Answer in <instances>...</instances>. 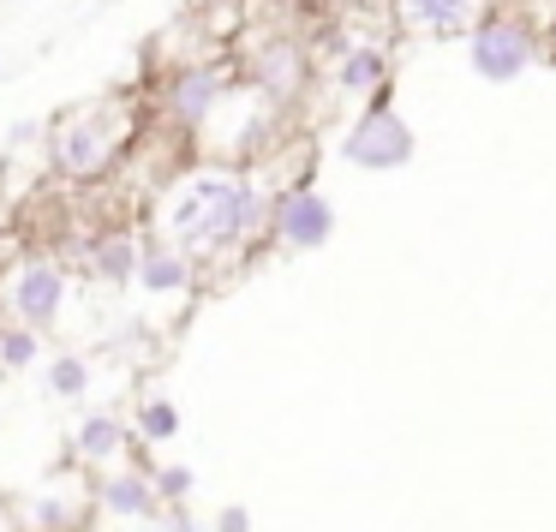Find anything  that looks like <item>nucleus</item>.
Listing matches in <instances>:
<instances>
[{
  "label": "nucleus",
  "mask_w": 556,
  "mask_h": 532,
  "mask_svg": "<svg viewBox=\"0 0 556 532\" xmlns=\"http://www.w3.org/2000/svg\"><path fill=\"white\" fill-rule=\"evenodd\" d=\"M138 431H144L150 443H168V436L180 431V413H174L168 401H144V413H138Z\"/></svg>",
  "instance_id": "obj_14"
},
{
  "label": "nucleus",
  "mask_w": 556,
  "mask_h": 532,
  "mask_svg": "<svg viewBox=\"0 0 556 532\" xmlns=\"http://www.w3.org/2000/svg\"><path fill=\"white\" fill-rule=\"evenodd\" d=\"M0 532H13V520H7V508H0Z\"/></svg>",
  "instance_id": "obj_19"
},
{
  "label": "nucleus",
  "mask_w": 556,
  "mask_h": 532,
  "mask_svg": "<svg viewBox=\"0 0 556 532\" xmlns=\"http://www.w3.org/2000/svg\"><path fill=\"white\" fill-rule=\"evenodd\" d=\"M210 102H216V73L192 66V73H180V78H174L168 109L180 114V121H204V114H210Z\"/></svg>",
  "instance_id": "obj_10"
},
{
  "label": "nucleus",
  "mask_w": 556,
  "mask_h": 532,
  "mask_svg": "<svg viewBox=\"0 0 556 532\" xmlns=\"http://www.w3.org/2000/svg\"><path fill=\"white\" fill-rule=\"evenodd\" d=\"M222 532H245V515H240V508H228V515H222Z\"/></svg>",
  "instance_id": "obj_18"
},
{
  "label": "nucleus",
  "mask_w": 556,
  "mask_h": 532,
  "mask_svg": "<svg viewBox=\"0 0 556 532\" xmlns=\"http://www.w3.org/2000/svg\"><path fill=\"white\" fill-rule=\"evenodd\" d=\"M61 305H66V276H61V264H49V257H30V264L13 276V288H7V312H13V324L37 329V335L54 329Z\"/></svg>",
  "instance_id": "obj_2"
},
{
  "label": "nucleus",
  "mask_w": 556,
  "mask_h": 532,
  "mask_svg": "<svg viewBox=\"0 0 556 532\" xmlns=\"http://www.w3.org/2000/svg\"><path fill=\"white\" fill-rule=\"evenodd\" d=\"M186 491H192V472L186 467H162L156 472V496H186Z\"/></svg>",
  "instance_id": "obj_17"
},
{
  "label": "nucleus",
  "mask_w": 556,
  "mask_h": 532,
  "mask_svg": "<svg viewBox=\"0 0 556 532\" xmlns=\"http://www.w3.org/2000/svg\"><path fill=\"white\" fill-rule=\"evenodd\" d=\"M42 383H49L54 401H85V389H90V359H85V353H54L49 371H42Z\"/></svg>",
  "instance_id": "obj_11"
},
{
  "label": "nucleus",
  "mask_w": 556,
  "mask_h": 532,
  "mask_svg": "<svg viewBox=\"0 0 556 532\" xmlns=\"http://www.w3.org/2000/svg\"><path fill=\"white\" fill-rule=\"evenodd\" d=\"M532 61V42L520 25H503V18H491V25H479V37H472V66H479V78H515L520 66Z\"/></svg>",
  "instance_id": "obj_5"
},
{
  "label": "nucleus",
  "mask_w": 556,
  "mask_h": 532,
  "mask_svg": "<svg viewBox=\"0 0 556 532\" xmlns=\"http://www.w3.org/2000/svg\"><path fill=\"white\" fill-rule=\"evenodd\" d=\"M341 150H348V162H359V168H401V162L413 156V132L389 109H371V114H359V126L348 132Z\"/></svg>",
  "instance_id": "obj_3"
},
{
  "label": "nucleus",
  "mask_w": 556,
  "mask_h": 532,
  "mask_svg": "<svg viewBox=\"0 0 556 532\" xmlns=\"http://www.w3.org/2000/svg\"><path fill=\"white\" fill-rule=\"evenodd\" d=\"M467 7H472V0H413V13H419L425 18V25H460V18H467Z\"/></svg>",
  "instance_id": "obj_16"
},
{
  "label": "nucleus",
  "mask_w": 556,
  "mask_h": 532,
  "mask_svg": "<svg viewBox=\"0 0 556 532\" xmlns=\"http://www.w3.org/2000/svg\"><path fill=\"white\" fill-rule=\"evenodd\" d=\"M30 359H37V329L0 324V365H7V371H25Z\"/></svg>",
  "instance_id": "obj_13"
},
{
  "label": "nucleus",
  "mask_w": 556,
  "mask_h": 532,
  "mask_svg": "<svg viewBox=\"0 0 556 532\" xmlns=\"http://www.w3.org/2000/svg\"><path fill=\"white\" fill-rule=\"evenodd\" d=\"M102 508H109V515H126V520H144V515H156V484H150L144 472H114V479L102 484Z\"/></svg>",
  "instance_id": "obj_7"
},
{
  "label": "nucleus",
  "mask_w": 556,
  "mask_h": 532,
  "mask_svg": "<svg viewBox=\"0 0 556 532\" xmlns=\"http://www.w3.org/2000/svg\"><path fill=\"white\" fill-rule=\"evenodd\" d=\"M54 162H61V174H73V180H97V174L114 162V132L102 126V114L66 121L61 138H54Z\"/></svg>",
  "instance_id": "obj_4"
},
{
  "label": "nucleus",
  "mask_w": 556,
  "mask_h": 532,
  "mask_svg": "<svg viewBox=\"0 0 556 532\" xmlns=\"http://www.w3.org/2000/svg\"><path fill=\"white\" fill-rule=\"evenodd\" d=\"M126 443V425L114 419V413H90V419H78L73 431V455L78 460H114Z\"/></svg>",
  "instance_id": "obj_8"
},
{
  "label": "nucleus",
  "mask_w": 556,
  "mask_h": 532,
  "mask_svg": "<svg viewBox=\"0 0 556 532\" xmlns=\"http://www.w3.org/2000/svg\"><path fill=\"white\" fill-rule=\"evenodd\" d=\"M97 276H109V281H132L138 276V264H144V252H138V240L132 233H114V240H102L97 245Z\"/></svg>",
  "instance_id": "obj_12"
},
{
  "label": "nucleus",
  "mask_w": 556,
  "mask_h": 532,
  "mask_svg": "<svg viewBox=\"0 0 556 532\" xmlns=\"http://www.w3.org/2000/svg\"><path fill=\"white\" fill-rule=\"evenodd\" d=\"M276 228L288 245H300V252H312V245L329 240V228H336V216H329V204L317 192H288L276 204Z\"/></svg>",
  "instance_id": "obj_6"
},
{
  "label": "nucleus",
  "mask_w": 556,
  "mask_h": 532,
  "mask_svg": "<svg viewBox=\"0 0 556 532\" xmlns=\"http://www.w3.org/2000/svg\"><path fill=\"white\" fill-rule=\"evenodd\" d=\"M257 198L240 180H222V174H198L180 192L168 198V233L180 252H216V245L240 240L257 221Z\"/></svg>",
  "instance_id": "obj_1"
},
{
  "label": "nucleus",
  "mask_w": 556,
  "mask_h": 532,
  "mask_svg": "<svg viewBox=\"0 0 556 532\" xmlns=\"http://www.w3.org/2000/svg\"><path fill=\"white\" fill-rule=\"evenodd\" d=\"M341 85H348V90H371V85H383V54H371V49L353 54V61L341 66Z\"/></svg>",
  "instance_id": "obj_15"
},
{
  "label": "nucleus",
  "mask_w": 556,
  "mask_h": 532,
  "mask_svg": "<svg viewBox=\"0 0 556 532\" xmlns=\"http://www.w3.org/2000/svg\"><path fill=\"white\" fill-rule=\"evenodd\" d=\"M138 281H144L150 293H180L186 281H192V264H186L174 245H150L144 264H138Z\"/></svg>",
  "instance_id": "obj_9"
}]
</instances>
